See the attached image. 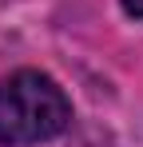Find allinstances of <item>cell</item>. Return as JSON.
<instances>
[{
	"label": "cell",
	"instance_id": "cell-1",
	"mask_svg": "<svg viewBox=\"0 0 143 147\" xmlns=\"http://www.w3.org/2000/svg\"><path fill=\"white\" fill-rule=\"evenodd\" d=\"M72 123L64 88L44 72H16L0 84V147L56 139Z\"/></svg>",
	"mask_w": 143,
	"mask_h": 147
},
{
	"label": "cell",
	"instance_id": "cell-2",
	"mask_svg": "<svg viewBox=\"0 0 143 147\" xmlns=\"http://www.w3.org/2000/svg\"><path fill=\"white\" fill-rule=\"evenodd\" d=\"M123 12L135 16V20H143V0H123Z\"/></svg>",
	"mask_w": 143,
	"mask_h": 147
},
{
	"label": "cell",
	"instance_id": "cell-3",
	"mask_svg": "<svg viewBox=\"0 0 143 147\" xmlns=\"http://www.w3.org/2000/svg\"><path fill=\"white\" fill-rule=\"evenodd\" d=\"M76 147H111V143H107V139H99V135H84Z\"/></svg>",
	"mask_w": 143,
	"mask_h": 147
}]
</instances>
